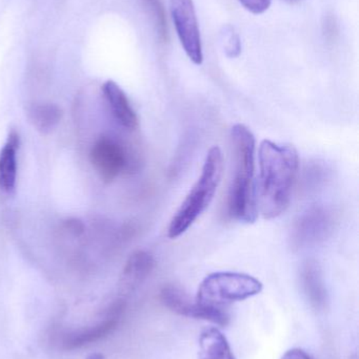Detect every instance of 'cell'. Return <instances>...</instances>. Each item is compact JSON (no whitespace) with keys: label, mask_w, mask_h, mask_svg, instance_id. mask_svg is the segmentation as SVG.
<instances>
[{"label":"cell","mask_w":359,"mask_h":359,"mask_svg":"<svg viewBox=\"0 0 359 359\" xmlns=\"http://www.w3.org/2000/svg\"><path fill=\"white\" fill-rule=\"evenodd\" d=\"M257 210L265 219L280 217L290 204L299 168L297 149L291 144L263 140L259 149Z\"/></svg>","instance_id":"1"},{"label":"cell","mask_w":359,"mask_h":359,"mask_svg":"<svg viewBox=\"0 0 359 359\" xmlns=\"http://www.w3.org/2000/svg\"><path fill=\"white\" fill-rule=\"evenodd\" d=\"M232 154L233 177L228 196V212L232 219L242 223H254L259 217L255 183L254 135L244 124L232 128Z\"/></svg>","instance_id":"2"},{"label":"cell","mask_w":359,"mask_h":359,"mask_svg":"<svg viewBox=\"0 0 359 359\" xmlns=\"http://www.w3.org/2000/svg\"><path fill=\"white\" fill-rule=\"evenodd\" d=\"M223 158L221 149L212 147L207 154L202 174L171 219L168 236H183L210 206L223 177Z\"/></svg>","instance_id":"3"},{"label":"cell","mask_w":359,"mask_h":359,"mask_svg":"<svg viewBox=\"0 0 359 359\" xmlns=\"http://www.w3.org/2000/svg\"><path fill=\"white\" fill-rule=\"evenodd\" d=\"M263 290V284L249 274L215 272L207 276L198 288L196 303L219 308L235 302L246 301Z\"/></svg>","instance_id":"4"},{"label":"cell","mask_w":359,"mask_h":359,"mask_svg":"<svg viewBox=\"0 0 359 359\" xmlns=\"http://www.w3.org/2000/svg\"><path fill=\"white\" fill-rule=\"evenodd\" d=\"M332 213L326 207L313 206L299 215L291 232L293 248H307L326 240L334 228Z\"/></svg>","instance_id":"5"},{"label":"cell","mask_w":359,"mask_h":359,"mask_svg":"<svg viewBox=\"0 0 359 359\" xmlns=\"http://www.w3.org/2000/svg\"><path fill=\"white\" fill-rule=\"evenodd\" d=\"M90 161L98 176L112 182L122 172L133 168V160L126 147L110 137H101L93 144Z\"/></svg>","instance_id":"6"},{"label":"cell","mask_w":359,"mask_h":359,"mask_svg":"<svg viewBox=\"0 0 359 359\" xmlns=\"http://www.w3.org/2000/svg\"><path fill=\"white\" fill-rule=\"evenodd\" d=\"M171 14L176 27L181 46L192 62L202 65V38L197 17L192 0H170Z\"/></svg>","instance_id":"7"},{"label":"cell","mask_w":359,"mask_h":359,"mask_svg":"<svg viewBox=\"0 0 359 359\" xmlns=\"http://www.w3.org/2000/svg\"><path fill=\"white\" fill-rule=\"evenodd\" d=\"M159 297L164 307L178 316L208 320L221 327H226L229 324V316L223 309L192 303L189 297L179 287L174 285L164 286L160 291Z\"/></svg>","instance_id":"8"},{"label":"cell","mask_w":359,"mask_h":359,"mask_svg":"<svg viewBox=\"0 0 359 359\" xmlns=\"http://www.w3.org/2000/svg\"><path fill=\"white\" fill-rule=\"evenodd\" d=\"M155 267V259L151 253L145 250H138L133 253L122 271V293L129 294L135 289L138 288L148 278Z\"/></svg>","instance_id":"9"},{"label":"cell","mask_w":359,"mask_h":359,"mask_svg":"<svg viewBox=\"0 0 359 359\" xmlns=\"http://www.w3.org/2000/svg\"><path fill=\"white\" fill-rule=\"evenodd\" d=\"M103 93L118 123L126 130H136L138 117L122 88L116 82L109 80L103 84Z\"/></svg>","instance_id":"10"},{"label":"cell","mask_w":359,"mask_h":359,"mask_svg":"<svg viewBox=\"0 0 359 359\" xmlns=\"http://www.w3.org/2000/svg\"><path fill=\"white\" fill-rule=\"evenodd\" d=\"M118 320H119V318L107 316L103 322L99 323L96 326L79 329V330L67 333L63 337V349H79V348L84 347V346L90 345V344L105 339L117 328Z\"/></svg>","instance_id":"11"},{"label":"cell","mask_w":359,"mask_h":359,"mask_svg":"<svg viewBox=\"0 0 359 359\" xmlns=\"http://www.w3.org/2000/svg\"><path fill=\"white\" fill-rule=\"evenodd\" d=\"M20 138L16 130H11L6 144L0 151V190L10 194L15 189L17 180V151Z\"/></svg>","instance_id":"12"},{"label":"cell","mask_w":359,"mask_h":359,"mask_svg":"<svg viewBox=\"0 0 359 359\" xmlns=\"http://www.w3.org/2000/svg\"><path fill=\"white\" fill-rule=\"evenodd\" d=\"M301 285L308 299L314 307L320 309L327 303V290L322 280V271L316 262L307 261L301 267Z\"/></svg>","instance_id":"13"},{"label":"cell","mask_w":359,"mask_h":359,"mask_svg":"<svg viewBox=\"0 0 359 359\" xmlns=\"http://www.w3.org/2000/svg\"><path fill=\"white\" fill-rule=\"evenodd\" d=\"M236 359L225 335L217 328H207L200 337V358Z\"/></svg>","instance_id":"14"},{"label":"cell","mask_w":359,"mask_h":359,"mask_svg":"<svg viewBox=\"0 0 359 359\" xmlns=\"http://www.w3.org/2000/svg\"><path fill=\"white\" fill-rule=\"evenodd\" d=\"M63 109L54 103L34 104L29 109V119L34 128L42 134L52 132L60 123Z\"/></svg>","instance_id":"15"},{"label":"cell","mask_w":359,"mask_h":359,"mask_svg":"<svg viewBox=\"0 0 359 359\" xmlns=\"http://www.w3.org/2000/svg\"><path fill=\"white\" fill-rule=\"evenodd\" d=\"M148 8L151 11L155 20L156 27L162 40L168 39V29H167L166 14H164V6L160 0H143Z\"/></svg>","instance_id":"16"},{"label":"cell","mask_w":359,"mask_h":359,"mask_svg":"<svg viewBox=\"0 0 359 359\" xmlns=\"http://www.w3.org/2000/svg\"><path fill=\"white\" fill-rule=\"evenodd\" d=\"M223 35V44H225V50L227 56L237 57L240 55L242 46H240V40L237 34L234 32L231 27H227L225 29Z\"/></svg>","instance_id":"17"},{"label":"cell","mask_w":359,"mask_h":359,"mask_svg":"<svg viewBox=\"0 0 359 359\" xmlns=\"http://www.w3.org/2000/svg\"><path fill=\"white\" fill-rule=\"evenodd\" d=\"M246 10L253 14H263L271 6L272 0H238Z\"/></svg>","instance_id":"18"},{"label":"cell","mask_w":359,"mask_h":359,"mask_svg":"<svg viewBox=\"0 0 359 359\" xmlns=\"http://www.w3.org/2000/svg\"><path fill=\"white\" fill-rule=\"evenodd\" d=\"M65 229L69 230L74 236H80V234L84 233V224L78 219H69V221L65 222Z\"/></svg>","instance_id":"19"},{"label":"cell","mask_w":359,"mask_h":359,"mask_svg":"<svg viewBox=\"0 0 359 359\" xmlns=\"http://www.w3.org/2000/svg\"><path fill=\"white\" fill-rule=\"evenodd\" d=\"M282 359H313L301 349H291L284 354Z\"/></svg>","instance_id":"20"},{"label":"cell","mask_w":359,"mask_h":359,"mask_svg":"<svg viewBox=\"0 0 359 359\" xmlns=\"http://www.w3.org/2000/svg\"><path fill=\"white\" fill-rule=\"evenodd\" d=\"M86 359H105V355L101 353H91L86 356Z\"/></svg>","instance_id":"21"},{"label":"cell","mask_w":359,"mask_h":359,"mask_svg":"<svg viewBox=\"0 0 359 359\" xmlns=\"http://www.w3.org/2000/svg\"><path fill=\"white\" fill-rule=\"evenodd\" d=\"M290 1H295V0H290Z\"/></svg>","instance_id":"22"}]
</instances>
